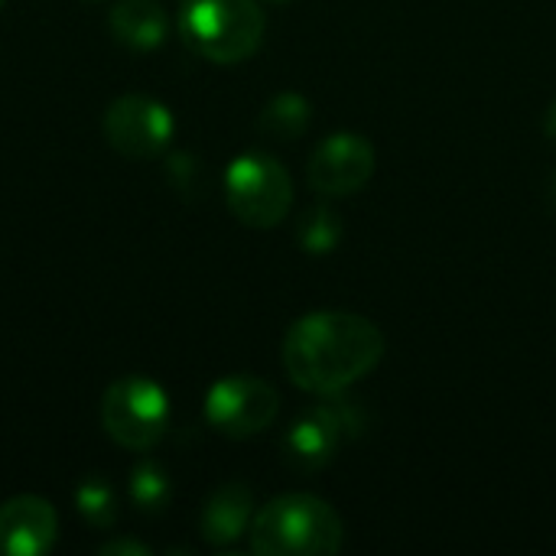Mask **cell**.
<instances>
[{
    "label": "cell",
    "mask_w": 556,
    "mask_h": 556,
    "mask_svg": "<svg viewBox=\"0 0 556 556\" xmlns=\"http://www.w3.org/2000/svg\"><path fill=\"white\" fill-rule=\"evenodd\" d=\"M280 358L296 388L326 397L349 391L381 365L384 332L358 313H309L287 329Z\"/></svg>",
    "instance_id": "1"
},
{
    "label": "cell",
    "mask_w": 556,
    "mask_h": 556,
    "mask_svg": "<svg viewBox=\"0 0 556 556\" xmlns=\"http://www.w3.org/2000/svg\"><path fill=\"white\" fill-rule=\"evenodd\" d=\"M248 538L261 556H332L342 551L345 525L329 502L290 492L254 515Z\"/></svg>",
    "instance_id": "2"
},
{
    "label": "cell",
    "mask_w": 556,
    "mask_h": 556,
    "mask_svg": "<svg viewBox=\"0 0 556 556\" xmlns=\"http://www.w3.org/2000/svg\"><path fill=\"white\" fill-rule=\"evenodd\" d=\"M264 10L257 0H182L179 3V36L182 42L215 62L238 65L251 59L264 42Z\"/></svg>",
    "instance_id": "3"
},
{
    "label": "cell",
    "mask_w": 556,
    "mask_h": 556,
    "mask_svg": "<svg viewBox=\"0 0 556 556\" xmlns=\"http://www.w3.org/2000/svg\"><path fill=\"white\" fill-rule=\"evenodd\" d=\"M225 202L248 228H277L293 205V179L287 166L261 150L241 153L225 169Z\"/></svg>",
    "instance_id": "4"
},
{
    "label": "cell",
    "mask_w": 556,
    "mask_h": 556,
    "mask_svg": "<svg viewBox=\"0 0 556 556\" xmlns=\"http://www.w3.org/2000/svg\"><path fill=\"white\" fill-rule=\"evenodd\" d=\"M169 394L143 375L117 378L101 397L104 433L130 453H150L160 446L169 430Z\"/></svg>",
    "instance_id": "5"
},
{
    "label": "cell",
    "mask_w": 556,
    "mask_h": 556,
    "mask_svg": "<svg viewBox=\"0 0 556 556\" xmlns=\"http://www.w3.org/2000/svg\"><path fill=\"white\" fill-rule=\"evenodd\" d=\"M280 414V394L274 384L251 375H228L205 394V420L228 440H251L264 433Z\"/></svg>",
    "instance_id": "6"
},
{
    "label": "cell",
    "mask_w": 556,
    "mask_h": 556,
    "mask_svg": "<svg viewBox=\"0 0 556 556\" xmlns=\"http://www.w3.org/2000/svg\"><path fill=\"white\" fill-rule=\"evenodd\" d=\"M101 127H104L108 143L127 160L160 156L176 134L173 111L163 101L150 94H137V91L114 98L101 117Z\"/></svg>",
    "instance_id": "7"
},
{
    "label": "cell",
    "mask_w": 556,
    "mask_h": 556,
    "mask_svg": "<svg viewBox=\"0 0 556 556\" xmlns=\"http://www.w3.org/2000/svg\"><path fill=\"white\" fill-rule=\"evenodd\" d=\"M375 147L368 137L362 134H332L326 137L306 166L309 186L326 195V199H342V195H355L358 189L368 186V179L375 176Z\"/></svg>",
    "instance_id": "8"
},
{
    "label": "cell",
    "mask_w": 556,
    "mask_h": 556,
    "mask_svg": "<svg viewBox=\"0 0 556 556\" xmlns=\"http://www.w3.org/2000/svg\"><path fill=\"white\" fill-rule=\"evenodd\" d=\"M59 515L39 495H13L0 505V556H42L55 547Z\"/></svg>",
    "instance_id": "9"
},
{
    "label": "cell",
    "mask_w": 556,
    "mask_h": 556,
    "mask_svg": "<svg viewBox=\"0 0 556 556\" xmlns=\"http://www.w3.org/2000/svg\"><path fill=\"white\" fill-rule=\"evenodd\" d=\"M345 437H349V430H345L342 417L336 414L332 401L323 397L319 407L306 410L287 430V437H283V459L293 469H300V472H319V469H326L336 459V453H339Z\"/></svg>",
    "instance_id": "10"
},
{
    "label": "cell",
    "mask_w": 556,
    "mask_h": 556,
    "mask_svg": "<svg viewBox=\"0 0 556 556\" xmlns=\"http://www.w3.org/2000/svg\"><path fill=\"white\" fill-rule=\"evenodd\" d=\"M254 521V495L241 482H228L208 495L199 515V534L212 547H228L251 531Z\"/></svg>",
    "instance_id": "11"
},
{
    "label": "cell",
    "mask_w": 556,
    "mask_h": 556,
    "mask_svg": "<svg viewBox=\"0 0 556 556\" xmlns=\"http://www.w3.org/2000/svg\"><path fill=\"white\" fill-rule=\"evenodd\" d=\"M114 42L150 52L160 49L169 36V16L160 0H117L108 13Z\"/></svg>",
    "instance_id": "12"
},
{
    "label": "cell",
    "mask_w": 556,
    "mask_h": 556,
    "mask_svg": "<svg viewBox=\"0 0 556 556\" xmlns=\"http://www.w3.org/2000/svg\"><path fill=\"white\" fill-rule=\"evenodd\" d=\"M309 121H313L309 101L296 91H280L257 114V130L277 143H290L309 130Z\"/></svg>",
    "instance_id": "13"
},
{
    "label": "cell",
    "mask_w": 556,
    "mask_h": 556,
    "mask_svg": "<svg viewBox=\"0 0 556 556\" xmlns=\"http://www.w3.org/2000/svg\"><path fill=\"white\" fill-rule=\"evenodd\" d=\"M72 498H75V511L81 515V521L91 531H111L117 525V515H121L117 495H114V489H111V482L104 476H85L75 485Z\"/></svg>",
    "instance_id": "14"
},
{
    "label": "cell",
    "mask_w": 556,
    "mask_h": 556,
    "mask_svg": "<svg viewBox=\"0 0 556 556\" xmlns=\"http://www.w3.org/2000/svg\"><path fill=\"white\" fill-rule=\"evenodd\" d=\"M130 502L140 515H163L173 502V482L166 476V469L153 459H143L134 466L130 482H127Z\"/></svg>",
    "instance_id": "15"
},
{
    "label": "cell",
    "mask_w": 556,
    "mask_h": 556,
    "mask_svg": "<svg viewBox=\"0 0 556 556\" xmlns=\"http://www.w3.org/2000/svg\"><path fill=\"white\" fill-rule=\"evenodd\" d=\"M342 218L336 208L329 205H313L306 208L300 218H296V244L306 251V254H332L342 241Z\"/></svg>",
    "instance_id": "16"
},
{
    "label": "cell",
    "mask_w": 556,
    "mask_h": 556,
    "mask_svg": "<svg viewBox=\"0 0 556 556\" xmlns=\"http://www.w3.org/2000/svg\"><path fill=\"white\" fill-rule=\"evenodd\" d=\"M166 176L173 182L176 192L182 195H192L199 192V179H202V169H199V160L192 153H173L166 160Z\"/></svg>",
    "instance_id": "17"
},
{
    "label": "cell",
    "mask_w": 556,
    "mask_h": 556,
    "mask_svg": "<svg viewBox=\"0 0 556 556\" xmlns=\"http://www.w3.org/2000/svg\"><path fill=\"white\" fill-rule=\"evenodd\" d=\"M94 554L98 556H150L153 551H150L147 544H140V541H124V538H117V541H104V544H98V547H94Z\"/></svg>",
    "instance_id": "18"
},
{
    "label": "cell",
    "mask_w": 556,
    "mask_h": 556,
    "mask_svg": "<svg viewBox=\"0 0 556 556\" xmlns=\"http://www.w3.org/2000/svg\"><path fill=\"white\" fill-rule=\"evenodd\" d=\"M544 134L556 143V101L547 108V117H544Z\"/></svg>",
    "instance_id": "19"
},
{
    "label": "cell",
    "mask_w": 556,
    "mask_h": 556,
    "mask_svg": "<svg viewBox=\"0 0 556 556\" xmlns=\"http://www.w3.org/2000/svg\"><path fill=\"white\" fill-rule=\"evenodd\" d=\"M270 3H287V0H270Z\"/></svg>",
    "instance_id": "20"
},
{
    "label": "cell",
    "mask_w": 556,
    "mask_h": 556,
    "mask_svg": "<svg viewBox=\"0 0 556 556\" xmlns=\"http://www.w3.org/2000/svg\"><path fill=\"white\" fill-rule=\"evenodd\" d=\"M554 202H556V179H554Z\"/></svg>",
    "instance_id": "21"
},
{
    "label": "cell",
    "mask_w": 556,
    "mask_h": 556,
    "mask_svg": "<svg viewBox=\"0 0 556 556\" xmlns=\"http://www.w3.org/2000/svg\"><path fill=\"white\" fill-rule=\"evenodd\" d=\"M91 3H101V0H91Z\"/></svg>",
    "instance_id": "22"
},
{
    "label": "cell",
    "mask_w": 556,
    "mask_h": 556,
    "mask_svg": "<svg viewBox=\"0 0 556 556\" xmlns=\"http://www.w3.org/2000/svg\"><path fill=\"white\" fill-rule=\"evenodd\" d=\"M0 10H3V0H0Z\"/></svg>",
    "instance_id": "23"
}]
</instances>
